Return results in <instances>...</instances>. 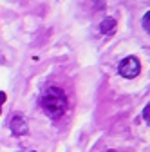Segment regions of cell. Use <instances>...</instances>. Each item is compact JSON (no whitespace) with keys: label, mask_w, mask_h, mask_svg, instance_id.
Returning a JSON list of instances; mask_svg holds the SVG:
<instances>
[{"label":"cell","mask_w":150,"mask_h":152,"mask_svg":"<svg viewBox=\"0 0 150 152\" xmlns=\"http://www.w3.org/2000/svg\"><path fill=\"white\" fill-rule=\"evenodd\" d=\"M40 107L45 112V116H49L51 120H60L69 107L65 92L60 87H49L40 96Z\"/></svg>","instance_id":"1"},{"label":"cell","mask_w":150,"mask_h":152,"mask_svg":"<svg viewBox=\"0 0 150 152\" xmlns=\"http://www.w3.org/2000/svg\"><path fill=\"white\" fill-rule=\"evenodd\" d=\"M118 71H119V74L123 76V78H136V76L139 74V71H141L139 60L136 58V56H127L125 60H121Z\"/></svg>","instance_id":"2"},{"label":"cell","mask_w":150,"mask_h":152,"mask_svg":"<svg viewBox=\"0 0 150 152\" xmlns=\"http://www.w3.org/2000/svg\"><path fill=\"white\" fill-rule=\"evenodd\" d=\"M9 127H11V130H13V134H16V136H25V134H27V130H29L25 118L20 116V114H15V116L11 118Z\"/></svg>","instance_id":"3"},{"label":"cell","mask_w":150,"mask_h":152,"mask_svg":"<svg viewBox=\"0 0 150 152\" xmlns=\"http://www.w3.org/2000/svg\"><path fill=\"white\" fill-rule=\"evenodd\" d=\"M116 27V20H114V18H112V16H107L105 18V20L100 24V31L103 33V34H108L112 29H114Z\"/></svg>","instance_id":"4"},{"label":"cell","mask_w":150,"mask_h":152,"mask_svg":"<svg viewBox=\"0 0 150 152\" xmlns=\"http://www.w3.org/2000/svg\"><path fill=\"white\" fill-rule=\"evenodd\" d=\"M143 27H145L146 33H150V11L143 16Z\"/></svg>","instance_id":"5"},{"label":"cell","mask_w":150,"mask_h":152,"mask_svg":"<svg viewBox=\"0 0 150 152\" xmlns=\"http://www.w3.org/2000/svg\"><path fill=\"white\" fill-rule=\"evenodd\" d=\"M143 118L150 123V103H148V105L145 107V110H143Z\"/></svg>","instance_id":"6"},{"label":"cell","mask_w":150,"mask_h":152,"mask_svg":"<svg viewBox=\"0 0 150 152\" xmlns=\"http://www.w3.org/2000/svg\"><path fill=\"white\" fill-rule=\"evenodd\" d=\"M6 98H7V96H6V92H0V105L6 102Z\"/></svg>","instance_id":"7"}]
</instances>
